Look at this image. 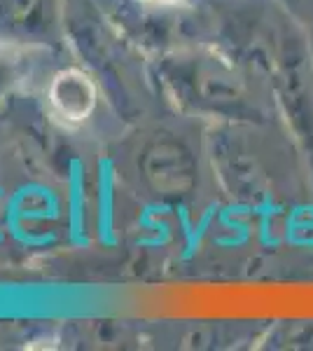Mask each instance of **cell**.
<instances>
[{
  "label": "cell",
  "instance_id": "6da1fadb",
  "mask_svg": "<svg viewBox=\"0 0 313 351\" xmlns=\"http://www.w3.org/2000/svg\"><path fill=\"white\" fill-rule=\"evenodd\" d=\"M220 202L281 230L313 216V160L283 120L208 124Z\"/></svg>",
  "mask_w": 313,
  "mask_h": 351
},
{
  "label": "cell",
  "instance_id": "7a4b0ae2",
  "mask_svg": "<svg viewBox=\"0 0 313 351\" xmlns=\"http://www.w3.org/2000/svg\"><path fill=\"white\" fill-rule=\"evenodd\" d=\"M162 80L180 110L206 124L283 120L264 73L210 43L164 56Z\"/></svg>",
  "mask_w": 313,
  "mask_h": 351
},
{
  "label": "cell",
  "instance_id": "3957f363",
  "mask_svg": "<svg viewBox=\"0 0 313 351\" xmlns=\"http://www.w3.org/2000/svg\"><path fill=\"white\" fill-rule=\"evenodd\" d=\"M206 127L195 132L175 127H159L145 138L138 150L140 180L155 199L171 204H190L203 199V192H218L210 169Z\"/></svg>",
  "mask_w": 313,
  "mask_h": 351
},
{
  "label": "cell",
  "instance_id": "277c9868",
  "mask_svg": "<svg viewBox=\"0 0 313 351\" xmlns=\"http://www.w3.org/2000/svg\"><path fill=\"white\" fill-rule=\"evenodd\" d=\"M49 101H52L54 110L66 120H87L96 106V87L87 73L68 68L54 77L52 87H49Z\"/></svg>",
  "mask_w": 313,
  "mask_h": 351
},
{
  "label": "cell",
  "instance_id": "5b68a950",
  "mask_svg": "<svg viewBox=\"0 0 313 351\" xmlns=\"http://www.w3.org/2000/svg\"><path fill=\"white\" fill-rule=\"evenodd\" d=\"M258 349H311L313 351V319L271 321L260 339Z\"/></svg>",
  "mask_w": 313,
  "mask_h": 351
},
{
  "label": "cell",
  "instance_id": "8992f818",
  "mask_svg": "<svg viewBox=\"0 0 313 351\" xmlns=\"http://www.w3.org/2000/svg\"><path fill=\"white\" fill-rule=\"evenodd\" d=\"M278 3H281L299 24H304L306 28L313 26V0H278Z\"/></svg>",
  "mask_w": 313,
  "mask_h": 351
},
{
  "label": "cell",
  "instance_id": "52a82bcc",
  "mask_svg": "<svg viewBox=\"0 0 313 351\" xmlns=\"http://www.w3.org/2000/svg\"><path fill=\"white\" fill-rule=\"evenodd\" d=\"M306 31H309V45H311V54H313V26H309Z\"/></svg>",
  "mask_w": 313,
  "mask_h": 351
}]
</instances>
